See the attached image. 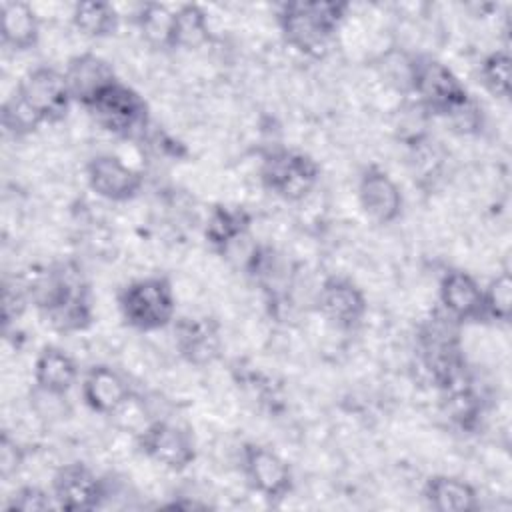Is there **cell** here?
Wrapping results in <instances>:
<instances>
[{
  "label": "cell",
  "mask_w": 512,
  "mask_h": 512,
  "mask_svg": "<svg viewBox=\"0 0 512 512\" xmlns=\"http://www.w3.org/2000/svg\"><path fill=\"white\" fill-rule=\"evenodd\" d=\"M30 300L38 306L46 322L64 334L90 328L92 294L82 270L74 262H62L38 272L26 284Z\"/></svg>",
  "instance_id": "obj_1"
},
{
  "label": "cell",
  "mask_w": 512,
  "mask_h": 512,
  "mask_svg": "<svg viewBox=\"0 0 512 512\" xmlns=\"http://www.w3.org/2000/svg\"><path fill=\"white\" fill-rule=\"evenodd\" d=\"M406 82L422 110L446 118L460 132L478 128L480 110L448 64L432 56H416L408 62Z\"/></svg>",
  "instance_id": "obj_2"
},
{
  "label": "cell",
  "mask_w": 512,
  "mask_h": 512,
  "mask_svg": "<svg viewBox=\"0 0 512 512\" xmlns=\"http://www.w3.org/2000/svg\"><path fill=\"white\" fill-rule=\"evenodd\" d=\"M346 2L296 0L278 8V28L288 46L310 58H324L348 14Z\"/></svg>",
  "instance_id": "obj_3"
},
{
  "label": "cell",
  "mask_w": 512,
  "mask_h": 512,
  "mask_svg": "<svg viewBox=\"0 0 512 512\" xmlns=\"http://www.w3.org/2000/svg\"><path fill=\"white\" fill-rule=\"evenodd\" d=\"M416 352L424 372L440 392L466 380L460 324L440 308L418 326Z\"/></svg>",
  "instance_id": "obj_4"
},
{
  "label": "cell",
  "mask_w": 512,
  "mask_h": 512,
  "mask_svg": "<svg viewBox=\"0 0 512 512\" xmlns=\"http://www.w3.org/2000/svg\"><path fill=\"white\" fill-rule=\"evenodd\" d=\"M122 320L138 332H156L176 320V292L166 276H144L128 282L118 294Z\"/></svg>",
  "instance_id": "obj_5"
},
{
  "label": "cell",
  "mask_w": 512,
  "mask_h": 512,
  "mask_svg": "<svg viewBox=\"0 0 512 512\" xmlns=\"http://www.w3.org/2000/svg\"><path fill=\"white\" fill-rule=\"evenodd\" d=\"M260 180L266 190L286 202L304 200L320 180L318 162L294 148L270 150L260 164Z\"/></svg>",
  "instance_id": "obj_6"
},
{
  "label": "cell",
  "mask_w": 512,
  "mask_h": 512,
  "mask_svg": "<svg viewBox=\"0 0 512 512\" xmlns=\"http://www.w3.org/2000/svg\"><path fill=\"white\" fill-rule=\"evenodd\" d=\"M88 112L100 128L118 138H138L150 124L146 100L122 80H116Z\"/></svg>",
  "instance_id": "obj_7"
},
{
  "label": "cell",
  "mask_w": 512,
  "mask_h": 512,
  "mask_svg": "<svg viewBox=\"0 0 512 512\" xmlns=\"http://www.w3.org/2000/svg\"><path fill=\"white\" fill-rule=\"evenodd\" d=\"M14 94L40 120V124H56L64 120L74 104L64 72L52 66L32 68L18 82Z\"/></svg>",
  "instance_id": "obj_8"
},
{
  "label": "cell",
  "mask_w": 512,
  "mask_h": 512,
  "mask_svg": "<svg viewBox=\"0 0 512 512\" xmlns=\"http://www.w3.org/2000/svg\"><path fill=\"white\" fill-rule=\"evenodd\" d=\"M138 448L152 462L172 472H182L196 460L190 432L168 420H152L138 432Z\"/></svg>",
  "instance_id": "obj_9"
},
{
  "label": "cell",
  "mask_w": 512,
  "mask_h": 512,
  "mask_svg": "<svg viewBox=\"0 0 512 512\" xmlns=\"http://www.w3.org/2000/svg\"><path fill=\"white\" fill-rule=\"evenodd\" d=\"M50 492L56 508L68 512H90L102 506L108 496L106 482L86 464L70 462L52 476Z\"/></svg>",
  "instance_id": "obj_10"
},
{
  "label": "cell",
  "mask_w": 512,
  "mask_h": 512,
  "mask_svg": "<svg viewBox=\"0 0 512 512\" xmlns=\"http://www.w3.org/2000/svg\"><path fill=\"white\" fill-rule=\"evenodd\" d=\"M240 466L248 486L270 502L284 500L294 488V476L288 462L266 446L246 444L242 448Z\"/></svg>",
  "instance_id": "obj_11"
},
{
  "label": "cell",
  "mask_w": 512,
  "mask_h": 512,
  "mask_svg": "<svg viewBox=\"0 0 512 512\" xmlns=\"http://www.w3.org/2000/svg\"><path fill=\"white\" fill-rule=\"evenodd\" d=\"M316 308L332 326L340 330H356L366 318L368 300L354 280L328 276L316 294Z\"/></svg>",
  "instance_id": "obj_12"
},
{
  "label": "cell",
  "mask_w": 512,
  "mask_h": 512,
  "mask_svg": "<svg viewBox=\"0 0 512 512\" xmlns=\"http://www.w3.org/2000/svg\"><path fill=\"white\" fill-rule=\"evenodd\" d=\"M88 188L108 202H130L144 186V174L116 154H96L86 164Z\"/></svg>",
  "instance_id": "obj_13"
},
{
  "label": "cell",
  "mask_w": 512,
  "mask_h": 512,
  "mask_svg": "<svg viewBox=\"0 0 512 512\" xmlns=\"http://www.w3.org/2000/svg\"><path fill=\"white\" fill-rule=\"evenodd\" d=\"M440 310L460 326L486 322L484 286L466 270H446L438 284Z\"/></svg>",
  "instance_id": "obj_14"
},
{
  "label": "cell",
  "mask_w": 512,
  "mask_h": 512,
  "mask_svg": "<svg viewBox=\"0 0 512 512\" xmlns=\"http://www.w3.org/2000/svg\"><path fill=\"white\" fill-rule=\"evenodd\" d=\"M172 332L176 352L196 368L210 366L222 354L220 324L210 316H180L172 322Z\"/></svg>",
  "instance_id": "obj_15"
},
{
  "label": "cell",
  "mask_w": 512,
  "mask_h": 512,
  "mask_svg": "<svg viewBox=\"0 0 512 512\" xmlns=\"http://www.w3.org/2000/svg\"><path fill=\"white\" fill-rule=\"evenodd\" d=\"M358 202L362 212L376 224H392L404 208L400 186L376 164L364 168L358 178Z\"/></svg>",
  "instance_id": "obj_16"
},
{
  "label": "cell",
  "mask_w": 512,
  "mask_h": 512,
  "mask_svg": "<svg viewBox=\"0 0 512 512\" xmlns=\"http://www.w3.org/2000/svg\"><path fill=\"white\" fill-rule=\"evenodd\" d=\"M64 78L74 104L90 108L116 80H120L108 60L94 52H82L68 60Z\"/></svg>",
  "instance_id": "obj_17"
},
{
  "label": "cell",
  "mask_w": 512,
  "mask_h": 512,
  "mask_svg": "<svg viewBox=\"0 0 512 512\" xmlns=\"http://www.w3.org/2000/svg\"><path fill=\"white\" fill-rule=\"evenodd\" d=\"M82 400L84 404L102 416L118 414L124 404L132 398L130 384L126 378L106 364H94L82 378Z\"/></svg>",
  "instance_id": "obj_18"
},
{
  "label": "cell",
  "mask_w": 512,
  "mask_h": 512,
  "mask_svg": "<svg viewBox=\"0 0 512 512\" xmlns=\"http://www.w3.org/2000/svg\"><path fill=\"white\" fill-rule=\"evenodd\" d=\"M78 376V364L64 348L56 344H46L40 348L34 360V384L38 392L52 398H62L72 390Z\"/></svg>",
  "instance_id": "obj_19"
},
{
  "label": "cell",
  "mask_w": 512,
  "mask_h": 512,
  "mask_svg": "<svg viewBox=\"0 0 512 512\" xmlns=\"http://www.w3.org/2000/svg\"><path fill=\"white\" fill-rule=\"evenodd\" d=\"M422 498L436 512H474L478 510V492L458 476L434 474L422 486Z\"/></svg>",
  "instance_id": "obj_20"
},
{
  "label": "cell",
  "mask_w": 512,
  "mask_h": 512,
  "mask_svg": "<svg viewBox=\"0 0 512 512\" xmlns=\"http://www.w3.org/2000/svg\"><path fill=\"white\" fill-rule=\"evenodd\" d=\"M2 44L14 52H26L40 40V18L36 10L18 0H6L0 6Z\"/></svg>",
  "instance_id": "obj_21"
},
{
  "label": "cell",
  "mask_w": 512,
  "mask_h": 512,
  "mask_svg": "<svg viewBox=\"0 0 512 512\" xmlns=\"http://www.w3.org/2000/svg\"><path fill=\"white\" fill-rule=\"evenodd\" d=\"M250 224H252V216L246 208L216 204L208 212L204 238L214 250L228 252L240 238L248 234Z\"/></svg>",
  "instance_id": "obj_22"
},
{
  "label": "cell",
  "mask_w": 512,
  "mask_h": 512,
  "mask_svg": "<svg viewBox=\"0 0 512 512\" xmlns=\"http://www.w3.org/2000/svg\"><path fill=\"white\" fill-rule=\"evenodd\" d=\"M74 28L88 38H108L120 26V14L114 4L104 0H84L72 6Z\"/></svg>",
  "instance_id": "obj_23"
},
{
  "label": "cell",
  "mask_w": 512,
  "mask_h": 512,
  "mask_svg": "<svg viewBox=\"0 0 512 512\" xmlns=\"http://www.w3.org/2000/svg\"><path fill=\"white\" fill-rule=\"evenodd\" d=\"M174 20L176 10L160 2H146L136 14V26L142 38L160 50L174 48Z\"/></svg>",
  "instance_id": "obj_24"
},
{
  "label": "cell",
  "mask_w": 512,
  "mask_h": 512,
  "mask_svg": "<svg viewBox=\"0 0 512 512\" xmlns=\"http://www.w3.org/2000/svg\"><path fill=\"white\" fill-rule=\"evenodd\" d=\"M210 40L206 10L200 4H182L176 8L174 48H200Z\"/></svg>",
  "instance_id": "obj_25"
},
{
  "label": "cell",
  "mask_w": 512,
  "mask_h": 512,
  "mask_svg": "<svg viewBox=\"0 0 512 512\" xmlns=\"http://www.w3.org/2000/svg\"><path fill=\"white\" fill-rule=\"evenodd\" d=\"M510 64V52L506 48L488 52L480 62V82L494 98L506 100L510 96Z\"/></svg>",
  "instance_id": "obj_26"
},
{
  "label": "cell",
  "mask_w": 512,
  "mask_h": 512,
  "mask_svg": "<svg viewBox=\"0 0 512 512\" xmlns=\"http://www.w3.org/2000/svg\"><path fill=\"white\" fill-rule=\"evenodd\" d=\"M486 320L508 324L512 318V278L504 270L484 286Z\"/></svg>",
  "instance_id": "obj_27"
},
{
  "label": "cell",
  "mask_w": 512,
  "mask_h": 512,
  "mask_svg": "<svg viewBox=\"0 0 512 512\" xmlns=\"http://www.w3.org/2000/svg\"><path fill=\"white\" fill-rule=\"evenodd\" d=\"M0 116H2V128L14 138L28 136L42 126L40 120L26 108V104L16 94L4 100Z\"/></svg>",
  "instance_id": "obj_28"
},
{
  "label": "cell",
  "mask_w": 512,
  "mask_h": 512,
  "mask_svg": "<svg viewBox=\"0 0 512 512\" xmlns=\"http://www.w3.org/2000/svg\"><path fill=\"white\" fill-rule=\"evenodd\" d=\"M52 508H56L52 492L34 484L20 486L6 504V510L10 512H44Z\"/></svg>",
  "instance_id": "obj_29"
},
{
  "label": "cell",
  "mask_w": 512,
  "mask_h": 512,
  "mask_svg": "<svg viewBox=\"0 0 512 512\" xmlns=\"http://www.w3.org/2000/svg\"><path fill=\"white\" fill-rule=\"evenodd\" d=\"M28 302H30V294H28L26 286H20L18 282H4V290H2V326H4V330L24 314Z\"/></svg>",
  "instance_id": "obj_30"
},
{
  "label": "cell",
  "mask_w": 512,
  "mask_h": 512,
  "mask_svg": "<svg viewBox=\"0 0 512 512\" xmlns=\"http://www.w3.org/2000/svg\"><path fill=\"white\" fill-rule=\"evenodd\" d=\"M24 464V448L12 438L8 432L0 436V474L2 478H10Z\"/></svg>",
  "instance_id": "obj_31"
}]
</instances>
